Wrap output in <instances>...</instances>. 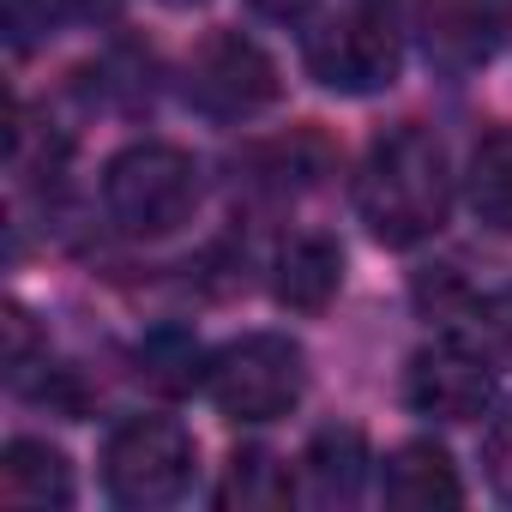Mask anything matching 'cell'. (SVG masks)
<instances>
[{
  "label": "cell",
  "instance_id": "6da1fadb",
  "mask_svg": "<svg viewBox=\"0 0 512 512\" xmlns=\"http://www.w3.org/2000/svg\"><path fill=\"white\" fill-rule=\"evenodd\" d=\"M452 211V169L428 127H392L374 139L362 175H356V217L380 247H416L440 235Z\"/></svg>",
  "mask_w": 512,
  "mask_h": 512
},
{
  "label": "cell",
  "instance_id": "7a4b0ae2",
  "mask_svg": "<svg viewBox=\"0 0 512 512\" xmlns=\"http://www.w3.org/2000/svg\"><path fill=\"white\" fill-rule=\"evenodd\" d=\"M404 7L410 0H356L320 31H308V73L338 97H374L404 67Z\"/></svg>",
  "mask_w": 512,
  "mask_h": 512
},
{
  "label": "cell",
  "instance_id": "3957f363",
  "mask_svg": "<svg viewBox=\"0 0 512 512\" xmlns=\"http://www.w3.org/2000/svg\"><path fill=\"white\" fill-rule=\"evenodd\" d=\"M103 205L127 235H169L199 205V163L169 139H139L103 169Z\"/></svg>",
  "mask_w": 512,
  "mask_h": 512
},
{
  "label": "cell",
  "instance_id": "277c9868",
  "mask_svg": "<svg viewBox=\"0 0 512 512\" xmlns=\"http://www.w3.org/2000/svg\"><path fill=\"white\" fill-rule=\"evenodd\" d=\"M302 386H308V356L284 332H247V338L223 344L211 356V374H205L211 404L247 428L290 416L302 404Z\"/></svg>",
  "mask_w": 512,
  "mask_h": 512
},
{
  "label": "cell",
  "instance_id": "5b68a950",
  "mask_svg": "<svg viewBox=\"0 0 512 512\" xmlns=\"http://www.w3.org/2000/svg\"><path fill=\"white\" fill-rule=\"evenodd\" d=\"M193 464H199L193 434L169 416H127L103 440V488L115 506L133 512L175 506L193 488Z\"/></svg>",
  "mask_w": 512,
  "mask_h": 512
},
{
  "label": "cell",
  "instance_id": "8992f818",
  "mask_svg": "<svg viewBox=\"0 0 512 512\" xmlns=\"http://www.w3.org/2000/svg\"><path fill=\"white\" fill-rule=\"evenodd\" d=\"M187 103L205 109L211 121H247L266 103H278V67L241 31H211L187 55Z\"/></svg>",
  "mask_w": 512,
  "mask_h": 512
},
{
  "label": "cell",
  "instance_id": "52a82bcc",
  "mask_svg": "<svg viewBox=\"0 0 512 512\" xmlns=\"http://www.w3.org/2000/svg\"><path fill=\"white\" fill-rule=\"evenodd\" d=\"M404 398L428 422H476L494 404V368L482 350L464 344H428L404 368Z\"/></svg>",
  "mask_w": 512,
  "mask_h": 512
},
{
  "label": "cell",
  "instance_id": "ba28073f",
  "mask_svg": "<svg viewBox=\"0 0 512 512\" xmlns=\"http://www.w3.org/2000/svg\"><path fill=\"white\" fill-rule=\"evenodd\" d=\"M500 43V7L494 0H428L422 13V49L440 73L464 79L476 73Z\"/></svg>",
  "mask_w": 512,
  "mask_h": 512
},
{
  "label": "cell",
  "instance_id": "9c48e42d",
  "mask_svg": "<svg viewBox=\"0 0 512 512\" xmlns=\"http://www.w3.org/2000/svg\"><path fill=\"white\" fill-rule=\"evenodd\" d=\"M380 500L398 506V512H434V506H458L464 500V482H458V464L446 458V446L404 440L380 464Z\"/></svg>",
  "mask_w": 512,
  "mask_h": 512
},
{
  "label": "cell",
  "instance_id": "30bf717a",
  "mask_svg": "<svg viewBox=\"0 0 512 512\" xmlns=\"http://www.w3.org/2000/svg\"><path fill=\"white\" fill-rule=\"evenodd\" d=\"M368 464L374 458H368L362 428H320L308 440L302 464H296V488L314 506H350L362 494V482H368Z\"/></svg>",
  "mask_w": 512,
  "mask_h": 512
},
{
  "label": "cell",
  "instance_id": "8fae6325",
  "mask_svg": "<svg viewBox=\"0 0 512 512\" xmlns=\"http://www.w3.org/2000/svg\"><path fill=\"white\" fill-rule=\"evenodd\" d=\"M338 284H344V253H338V241L296 235V241L278 247V266H272L278 308H290V314H326L332 296H338Z\"/></svg>",
  "mask_w": 512,
  "mask_h": 512
},
{
  "label": "cell",
  "instance_id": "7c38bea8",
  "mask_svg": "<svg viewBox=\"0 0 512 512\" xmlns=\"http://www.w3.org/2000/svg\"><path fill=\"white\" fill-rule=\"evenodd\" d=\"M0 500L25 512H61L73 500V464L49 440H13L0 452Z\"/></svg>",
  "mask_w": 512,
  "mask_h": 512
},
{
  "label": "cell",
  "instance_id": "4fadbf2b",
  "mask_svg": "<svg viewBox=\"0 0 512 512\" xmlns=\"http://www.w3.org/2000/svg\"><path fill=\"white\" fill-rule=\"evenodd\" d=\"M296 494H302L296 488V470L284 458H272L266 446H241L223 464V482H217V506L223 512H278Z\"/></svg>",
  "mask_w": 512,
  "mask_h": 512
},
{
  "label": "cell",
  "instance_id": "5bb4252c",
  "mask_svg": "<svg viewBox=\"0 0 512 512\" xmlns=\"http://www.w3.org/2000/svg\"><path fill=\"white\" fill-rule=\"evenodd\" d=\"M464 199L476 211V223H488L494 235H512V127H494L464 169Z\"/></svg>",
  "mask_w": 512,
  "mask_h": 512
},
{
  "label": "cell",
  "instance_id": "9a60e30c",
  "mask_svg": "<svg viewBox=\"0 0 512 512\" xmlns=\"http://www.w3.org/2000/svg\"><path fill=\"white\" fill-rule=\"evenodd\" d=\"M205 374H211V356H205L199 338L181 332V326H163V332H151V338L139 344V380H145L151 392H163V398H181V392L205 386Z\"/></svg>",
  "mask_w": 512,
  "mask_h": 512
},
{
  "label": "cell",
  "instance_id": "2e32d148",
  "mask_svg": "<svg viewBox=\"0 0 512 512\" xmlns=\"http://www.w3.org/2000/svg\"><path fill=\"white\" fill-rule=\"evenodd\" d=\"M482 476L512 506V404H500L488 416V428H482Z\"/></svg>",
  "mask_w": 512,
  "mask_h": 512
},
{
  "label": "cell",
  "instance_id": "e0dca14e",
  "mask_svg": "<svg viewBox=\"0 0 512 512\" xmlns=\"http://www.w3.org/2000/svg\"><path fill=\"white\" fill-rule=\"evenodd\" d=\"M0 332H7V380L13 386H25V374L37 368V326H31V314L19 308V302H7V320H0Z\"/></svg>",
  "mask_w": 512,
  "mask_h": 512
},
{
  "label": "cell",
  "instance_id": "ac0fdd59",
  "mask_svg": "<svg viewBox=\"0 0 512 512\" xmlns=\"http://www.w3.org/2000/svg\"><path fill=\"white\" fill-rule=\"evenodd\" d=\"M470 314H476V332H482V344H488L494 356H506V362H512V290H494V296H482Z\"/></svg>",
  "mask_w": 512,
  "mask_h": 512
},
{
  "label": "cell",
  "instance_id": "d6986e66",
  "mask_svg": "<svg viewBox=\"0 0 512 512\" xmlns=\"http://www.w3.org/2000/svg\"><path fill=\"white\" fill-rule=\"evenodd\" d=\"M55 25V7L49 0H7V31H13V49H25L37 31Z\"/></svg>",
  "mask_w": 512,
  "mask_h": 512
},
{
  "label": "cell",
  "instance_id": "ffe728a7",
  "mask_svg": "<svg viewBox=\"0 0 512 512\" xmlns=\"http://www.w3.org/2000/svg\"><path fill=\"white\" fill-rule=\"evenodd\" d=\"M55 7V19H73V25H97V19H109L121 0H49Z\"/></svg>",
  "mask_w": 512,
  "mask_h": 512
},
{
  "label": "cell",
  "instance_id": "44dd1931",
  "mask_svg": "<svg viewBox=\"0 0 512 512\" xmlns=\"http://www.w3.org/2000/svg\"><path fill=\"white\" fill-rule=\"evenodd\" d=\"M314 7H320V0H253V13L272 19V25H302Z\"/></svg>",
  "mask_w": 512,
  "mask_h": 512
},
{
  "label": "cell",
  "instance_id": "7402d4cb",
  "mask_svg": "<svg viewBox=\"0 0 512 512\" xmlns=\"http://www.w3.org/2000/svg\"><path fill=\"white\" fill-rule=\"evenodd\" d=\"M163 7H199V0H163Z\"/></svg>",
  "mask_w": 512,
  "mask_h": 512
}]
</instances>
